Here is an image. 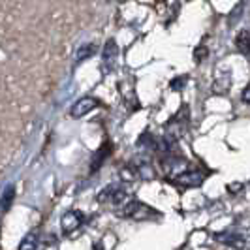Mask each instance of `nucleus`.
<instances>
[{
	"mask_svg": "<svg viewBox=\"0 0 250 250\" xmlns=\"http://www.w3.org/2000/svg\"><path fill=\"white\" fill-rule=\"evenodd\" d=\"M94 55H96V45L94 43H85L75 53V62H83V61H87V59L94 57Z\"/></svg>",
	"mask_w": 250,
	"mask_h": 250,
	"instance_id": "obj_10",
	"label": "nucleus"
},
{
	"mask_svg": "<svg viewBox=\"0 0 250 250\" xmlns=\"http://www.w3.org/2000/svg\"><path fill=\"white\" fill-rule=\"evenodd\" d=\"M235 47L239 53L250 55V30H239V34L235 36Z\"/></svg>",
	"mask_w": 250,
	"mask_h": 250,
	"instance_id": "obj_9",
	"label": "nucleus"
},
{
	"mask_svg": "<svg viewBox=\"0 0 250 250\" xmlns=\"http://www.w3.org/2000/svg\"><path fill=\"white\" fill-rule=\"evenodd\" d=\"M83 220H85V216L81 211H68V213L62 214V218H61V229H62V233H72L75 231L79 226L83 224Z\"/></svg>",
	"mask_w": 250,
	"mask_h": 250,
	"instance_id": "obj_5",
	"label": "nucleus"
},
{
	"mask_svg": "<svg viewBox=\"0 0 250 250\" xmlns=\"http://www.w3.org/2000/svg\"><path fill=\"white\" fill-rule=\"evenodd\" d=\"M107 2H126V0H107Z\"/></svg>",
	"mask_w": 250,
	"mask_h": 250,
	"instance_id": "obj_21",
	"label": "nucleus"
},
{
	"mask_svg": "<svg viewBox=\"0 0 250 250\" xmlns=\"http://www.w3.org/2000/svg\"><path fill=\"white\" fill-rule=\"evenodd\" d=\"M228 192L229 194H239V192H243V185L241 183H231V185H228Z\"/></svg>",
	"mask_w": 250,
	"mask_h": 250,
	"instance_id": "obj_19",
	"label": "nucleus"
},
{
	"mask_svg": "<svg viewBox=\"0 0 250 250\" xmlns=\"http://www.w3.org/2000/svg\"><path fill=\"white\" fill-rule=\"evenodd\" d=\"M94 107H98V100H96V98H90V96H85V98L77 100L74 105H72L70 115H72L74 119H81V117H85L87 113L92 111Z\"/></svg>",
	"mask_w": 250,
	"mask_h": 250,
	"instance_id": "obj_6",
	"label": "nucleus"
},
{
	"mask_svg": "<svg viewBox=\"0 0 250 250\" xmlns=\"http://www.w3.org/2000/svg\"><path fill=\"white\" fill-rule=\"evenodd\" d=\"M105 154H109V145H104V149L98 150V154H96V160H94V164H92V171H94L96 167H100L102 162L105 160V158H104Z\"/></svg>",
	"mask_w": 250,
	"mask_h": 250,
	"instance_id": "obj_16",
	"label": "nucleus"
},
{
	"mask_svg": "<svg viewBox=\"0 0 250 250\" xmlns=\"http://www.w3.org/2000/svg\"><path fill=\"white\" fill-rule=\"evenodd\" d=\"M214 241H218L220 245H226V247H231L235 250H245L249 249L250 245V237L241 233V231H235V229H226V231H220V233H214Z\"/></svg>",
	"mask_w": 250,
	"mask_h": 250,
	"instance_id": "obj_1",
	"label": "nucleus"
},
{
	"mask_svg": "<svg viewBox=\"0 0 250 250\" xmlns=\"http://www.w3.org/2000/svg\"><path fill=\"white\" fill-rule=\"evenodd\" d=\"M36 245H38V239H36V233H28L23 241H21V245H19V250H36Z\"/></svg>",
	"mask_w": 250,
	"mask_h": 250,
	"instance_id": "obj_14",
	"label": "nucleus"
},
{
	"mask_svg": "<svg viewBox=\"0 0 250 250\" xmlns=\"http://www.w3.org/2000/svg\"><path fill=\"white\" fill-rule=\"evenodd\" d=\"M169 126H173V128H175V132H173L171 136L179 138L181 134H185V130L188 128V111H187V107H183L181 111L177 113L175 117L171 119V125H169Z\"/></svg>",
	"mask_w": 250,
	"mask_h": 250,
	"instance_id": "obj_8",
	"label": "nucleus"
},
{
	"mask_svg": "<svg viewBox=\"0 0 250 250\" xmlns=\"http://www.w3.org/2000/svg\"><path fill=\"white\" fill-rule=\"evenodd\" d=\"M229 72H224V74L216 75V83H214V92L216 94H226V90L229 88Z\"/></svg>",
	"mask_w": 250,
	"mask_h": 250,
	"instance_id": "obj_12",
	"label": "nucleus"
},
{
	"mask_svg": "<svg viewBox=\"0 0 250 250\" xmlns=\"http://www.w3.org/2000/svg\"><path fill=\"white\" fill-rule=\"evenodd\" d=\"M13 196H15V190H13V187H8V190L4 192V196H2V200H0V207L2 209H8L10 207V203H12Z\"/></svg>",
	"mask_w": 250,
	"mask_h": 250,
	"instance_id": "obj_15",
	"label": "nucleus"
},
{
	"mask_svg": "<svg viewBox=\"0 0 250 250\" xmlns=\"http://www.w3.org/2000/svg\"><path fill=\"white\" fill-rule=\"evenodd\" d=\"M207 57V47L205 45H200L198 49H196V53H194V59H196V62H200L201 59H205Z\"/></svg>",
	"mask_w": 250,
	"mask_h": 250,
	"instance_id": "obj_18",
	"label": "nucleus"
},
{
	"mask_svg": "<svg viewBox=\"0 0 250 250\" xmlns=\"http://www.w3.org/2000/svg\"><path fill=\"white\" fill-rule=\"evenodd\" d=\"M121 179L126 181V183H132V181H136L138 179V169H136V166H126L121 169Z\"/></svg>",
	"mask_w": 250,
	"mask_h": 250,
	"instance_id": "obj_13",
	"label": "nucleus"
},
{
	"mask_svg": "<svg viewBox=\"0 0 250 250\" xmlns=\"http://www.w3.org/2000/svg\"><path fill=\"white\" fill-rule=\"evenodd\" d=\"M241 98H243V102H245V104H250V85L243 90V96H241Z\"/></svg>",
	"mask_w": 250,
	"mask_h": 250,
	"instance_id": "obj_20",
	"label": "nucleus"
},
{
	"mask_svg": "<svg viewBox=\"0 0 250 250\" xmlns=\"http://www.w3.org/2000/svg\"><path fill=\"white\" fill-rule=\"evenodd\" d=\"M147 214H156L150 207L143 205L141 201L132 200L130 203H126L125 211L121 213V216H126V218H136V220H143L147 218Z\"/></svg>",
	"mask_w": 250,
	"mask_h": 250,
	"instance_id": "obj_4",
	"label": "nucleus"
},
{
	"mask_svg": "<svg viewBox=\"0 0 250 250\" xmlns=\"http://www.w3.org/2000/svg\"><path fill=\"white\" fill-rule=\"evenodd\" d=\"M126 200H128V192H126V188L119 187V185H109L98 194V201H102V203L125 205Z\"/></svg>",
	"mask_w": 250,
	"mask_h": 250,
	"instance_id": "obj_2",
	"label": "nucleus"
},
{
	"mask_svg": "<svg viewBox=\"0 0 250 250\" xmlns=\"http://www.w3.org/2000/svg\"><path fill=\"white\" fill-rule=\"evenodd\" d=\"M117 57H119L117 42H115V40H107V42H105V45H104V51H102V62H104V68H105L107 72L115 66Z\"/></svg>",
	"mask_w": 250,
	"mask_h": 250,
	"instance_id": "obj_7",
	"label": "nucleus"
},
{
	"mask_svg": "<svg viewBox=\"0 0 250 250\" xmlns=\"http://www.w3.org/2000/svg\"><path fill=\"white\" fill-rule=\"evenodd\" d=\"M136 169H138V177L141 179H145V181L154 179V167L149 164V160H141L139 164H136Z\"/></svg>",
	"mask_w": 250,
	"mask_h": 250,
	"instance_id": "obj_11",
	"label": "nucleus"
},
{
	"mask_svg": "<svg viewBox=\"0 0 250 250\" xmlns=\"http://www.w3.org/2000/svg\"><path fill=\"white\" fill-rule=\"evenodd\" d=\"M203 181H205V173H201L198 169H192V171L183 169V171H179L175 177H171V183H175L179 187H188V188L201 187Z\"/></svg>",
	"mask_w": 250,
	"mask_h": 250,
	"instance_id": "obj_3",
	"label": "nucleus"
},
{
	"mask_svg": "<svg viewBox=\"0 0 250 250\" xmlns=\"http://www.w3.org/2000/svg\"><path fill=\"white\" fill-rule=\"evenodd\" d=\"M187 83H188V77L187 75H181V77H175V79L169 83V87H171V90H183Z\"/></svg>",
	"mask_w": 250,
	"mask_h": 250,
	"instance_id": "obj_17",
	"label": "nucleus"
}]
</instances>
